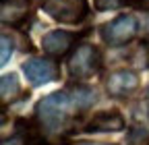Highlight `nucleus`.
I'll return each instance as SVG.
<instances>
[{
  "label": "nucleus",
  "instance_id": "f257e3e1",
  "mask_svg": "<svg viewBox=\"0 0 149 145\" xmlns=\"http://www.w3.org/2000/svg\"><path fill=\"white\" fill-rule=\"evenodd\" d=\"M74 110L83 112L70 89H62V91H54V93H50L37 102L35 118L46 133L56 135V133H62L70 124Z\"/></svg>",
  "mask_w": 149,
  "mask_h": 145
},
{
  "label": "nucleus",
  "instance_id": "f03ea898",
  "mask_svg": "<svg viewBox=\"0 0 149 145\" xmlns=\"http://www.w3.org/2000/svg\"><path fill=\"white\" fill-rule=\"evenodd\" d=\"M44 13L58 23L77 25L89 15L87 0H44Z\"/></svg>",
  "mask_w": 149,
  "mask_h": 145
},
{
  "label": "nucleus",
  "instance_id": "7ed1b4c3",
  "mask_svg": "<svg viewBox=\"0 0 149 145\" xmlns=\"http://www.w3.org/2000/svg\"><path fill=\"white\" fill-rule=\"evenodd\" d=\"M100 68H102V54L91 44L77 46V50L68 58V70L77 79H89L93 75H97Z\"/></svg>",
  "mask_w": 149,
  "mask_h": 145
},
{
  "label": "nucleus",
  "instance_id": "20e7f679",
  "mask_svg": "<svg viewBox=\"0 0 149 145\" xmlns=\"http://www.w3.org/2000/svg\"><path fill=\"white\" fill-rule=\"evenodd\" d=\"M139 33V21L133 15H118L102 27V40L108 46H124Z\"/></svg>",
  "mask_w": 149,
  "mask_h": 145
},
{
  "label": "nucleus",
  "instance_id": "39448f33",
  "mask_svg": "<svg viewBox=\"0 0 149 145\" xmlns=\"http://www.w3.org/2000/svg\"><path fill=\"white\" fill-rule=\"evenodd\" d=\"M23 72L27 81L33 85V87H40V85H46V83H52L60 77V68L54 60L50 58H29L23 62Z\"/></svg>",
  "mask_w": 149,
  "mask_h": 145
},
{
  "label": "nucleus",
  "instance_id": "423d86ee",
  "mask_svg": "<svg viewBox=\"0 0 149 145\" xmlns=\"http://www.w3.org/2000/svg\"><path fill=\"white\" fill-rule=\"evenodd\" d=\"M77 35L70 33V31H64V29H54V31H48L44 38H42V48L48 56L52 58H62L64 54L72 48Z\"/></svg>",
  "mask_w": 149,
  "mask_h": 145
},
{
  "label": "nucleus",
  "instance_id": "0eeeda50",
  "mask_svg": "<svg viewBox=\"0 0 149 145\" xmlns=\"http://www.w3.org/2000/svg\"><path fill=\"white\" fill-rule=\"evenodd\" d=\"M137 87H139V77H137V72L128 70V68H118V70H114V72L108 77V81H106L108 93L114 96V98L128 96V93L137 91Z\"/></svg>",
  "mask_w": 149,
  "mask_h": 145
},
{
  "label": "nucleus",
  "instance_id": "6e6552de",
  "mask_svg": "<svg viewBox=\"0 0 149 145\" xmlns=\"http://www.w3.org/2000/svg\"><path fill=\"white\" fill-rule=\"evenodd\" d=\"M122 129H124V116L116 110H104L93 114V118L85 126V131L89 133H118Z\"/></svg>",
  "mask_w": 149,
  "mask_h": 145
},
{
  "label": "nucleus",
  "instance_id": "1a4fd4ad",
  "mask_svg": "<svg viewBox=\"0 0 149 145\" xmlns=\"http://www.w3.org/2000/svg\"><path fill=\"white\" fill-rule=\"evenodd\" d=\"M27 8H29L27 0H2V13H0L2 23H10V25L21 23L27 17Z\"/></svg>",
  "mask_w": 149,
  "mask_h": 145
},
{
  "label": "nucleus",
  "instance_id": "9d476101",
  "mask_svg": "<svg viewBox=\"0 0 149 145\" xmlns=\"http://www.w3.org/2000/svg\"><path fill=\"white\" fill-rule=\"evenodd\" d=\"M70 91H72V96H74V100H77V104H79L81 110H87V108H91L93 102L97 100L95 89L89 87V85H72Z\"/></svg>",
  "mask_w": 149,
  "mask_h": 145
},
{
  "label": "nucleus",
  "instance_id": "9b49d317",
  "mask_svg": "<svg viewBox=\"0 0 149 145\" xmlns=\"http://www.w3.org/2000/svg\"><path fill=\"white\" fill-rule=\"evenodd\" d=\"M0 91H2V102L6 104L8 100H13L19 91H21V85H19V77L15 72H6L0 79Z\"/></svg>",
  "mask_w": 149,
  "mask_h": 145
},
{
  "label": "nucleus",
  "instance_id": "f8f14e48",
  "mask_svg": "<svg viewBox=\"0 0 149 145\" xmlns=\"http://www.w3.org/2000/svg\"><path fill=\"white\" fill-rule=\"evenodd\" d=\"M0 48H2V56H0V64L4 66V64L10 60V56H13V50H15V46H13V40L8 38L6 33L2 35V40H0Z\"/></svg>",
  "mask_w": 149,
  "mask_h": 145
},
{
  "label": "nucleus",
  "instance_id": "ddd939ff",
  "mask_svg": "<svg viewBox=\"0 0 149 145\" xmlns=\"http://www.w3.org/2000/svg\"><path fill=\"white\" fill-rule=\"evenodd\" d=\"M124 4V0H95L97 10H116Z\"/></svg>",
  "mask_w": 149,
  "mask_h": 145
},
{
  "label": "nucleus",
  "instance_id": "4468645a",
  "mask_svg": "<svg viewBox=\"0 0 149 145\" xmlns=\"http://www.w3.org/2000/svg\"><path fill=\"white\" fill-rule=\"evenodd\" d=\"M2 145H27V143H25V137L23 135H13L8 139H4Z\"/></svg>",
  "mask_w": 149,
  "mask_h": 145
},
{
  "label": "nucleus",
  "instance_id": "2eb2a0df",
  "mask_svg": "<svg viewBox=\"0 0 149 145\" xmlns=\"http://www.w3.org/2000/svg\"><path fill=\"white\" fill-rule=\"evenodd\" d=\"M130 2L141 10H149V0H130Z\"/></svg>",
  "mask_w": 149,
  "mask_h": 145
},
{
  "label": "nucleus",
  "instance_id": "dca6fc26",
  "mask_svg": "<svg viewBox=\"0 0 149 145\" xmlns=\"http://www.w3.org/2000/svg\"><path fill=\"white\" fill-rule=\"evenodd\" d=\"M72 145H106V143H95V141H77Z\"/></svg>",
  "mask_w": 149,
  "mask_h": 145
},
{
  "label": "nucleus",
  "instance_id": "f3484780",
  "mask_svg": "<svg viewBox=\"0 0 149 145\" xmlns=\"http://www.w3.org/2000/svg\"><path fill=\"white\" fill-rule=\"evenodd\" d=\"M29 145H46V143H42V141H31Z\"/></svg>",
  "mask_w": 149,
  "mask_h": 145
}]
</instances>
